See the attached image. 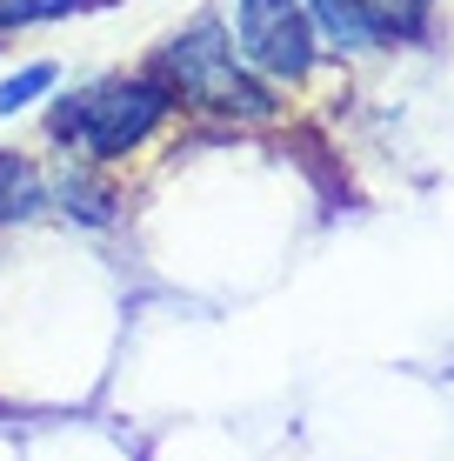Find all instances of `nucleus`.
I'll use <instances>...</instances> for the list:
<instances>
[{"label":"nucleus","instance_id":"nucleus-1","mask_svg":"<svg viewBox=\"0 0 454 461\" xmlns=\"http://www.w3.org/2000/svg\"><path fill=\"white\" fill-rule=\"evenodd\" d=\"M154 81H167L174 107L194 114H227V121H274V94L254 68L241 60V47L227 41V27L214 14H200L187 34H174L154 60Z\"/></svg>","mask_w":454,"mask_h":461},{"label":"nucleus","instance_id":"nucleus-2","mask_svg":"<svg viewBox=\"0 0 454 461\" xmlns=\"http://www.w3.org/2000/svg\"><path fill=\"white\" fill-rule=\"evenodd\" d=\"M167 114H174V94H167V81L134 74V81H93L87 94L60 101L54 121H47V134L67 140V148L87 154V161H120V154H134L140 140L161 134Z\"/></svg>","mask_w":454,"mask_h":461},{"label":"nucleus","instance_id":"nucleus-3","mask_svg":"<svg viewBox=\"0 0 454 461\" xmlns=\"http://www.w3.org/2000/svg\"><path fill=\"white\" fill-rule=\"evenodd\" d=\"M234 47L254 74L301 87L321 60V34L301 0H234Z\"/></svg>","mask_w":454,"mask_h":461},{"label":"nucleus","instance_id":"nucleus-4","mask_svg":"<svg viewBox=\"0 0 454 461\" xmlns=\"http://www.w3.org/2000/svg\"><path fill=\"white\" fill-rule=\"evenodd\" d=\"M354 7H361L374 41H414L421 27H428L434 0H354Z\"/></svg>","mask_w":454,"mask_h":461},{"label":"nucleus","instance_id":"nucleus-5","mask_svg":"<svg viewBox=\"0 0 454 461\" xmlns=\"http://www.w3.org/2000/svg\"><path fill=\"white\" fill-rule=\"evenodd\" d=\"M40 201H47L40 167L21 161V154H0V228H7V221H27Z\"/></svg>","mask_w":454,"mask_h":461},{"label":"nucleus","instance_id":"nucleus-6","mask_svg":"<svg viewBox=\"0 0 454 461\" xmlns=\"http://www.w3.org/2000/svg\"><path fill=\"white\" fill-rule=\"evenodd\" d=\"M301 7H307V21H315L321 41L348 47V54L374 47V34H368V21H361V7H354V0H301Z\"/></svg>","mask_w":454,"mask_h":461},{"label":"nucleus","instance_id":"nucleus-7","mask_svg":"<svg viewBox=\"0 0 454 461\" xmlns=\"http://www.w3.org/2000/svg\"><path fill=\"white\" fill-rule=\"evenodd\" d=\"M54 81H60V74L47 68V60H34V68H21V74H7V81H0V114H21V107L40 101Z\"/></svg>","mask_w":454,"mask_h":461},{"label":"nucleus","instance_id":"nucleus-8","mask_svg":"<svg viewBox=\"0 0 454 461\" xmlns=\"http://www.w3.org/2000/svg\"><path fill=\"white\" fill-rule=\"evenodd\" d=\"M60 201L81 221H107V208H114V194H101V187H87V181H60Z\"/></svg>","mask_w":454,"mask_h":461},{"label":"nucleus","instance_id":"nucleus-9","mask_svg":"<svg viewBox=\"0 0 454 461\" xmlns=\"http://www.w3.org/2000/svg\"><path fill=\"white\" fill-rule=\"evenodd\" d=\"M81 7H93V0H81Z\"/></svg>","mask_w":454,"mask_h":461}]
</instances>
